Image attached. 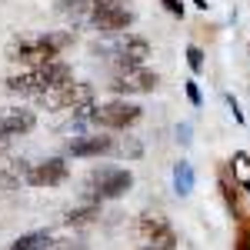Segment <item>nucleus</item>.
<instances>
[{
    "label": "nucleus",
    "mask_w": 250,
    "mask_h": 250,
    "mask_svg": "<svg viewBox=\"0 0 250 250\" xmlns=\"http://www.w3.org/2000/svg\"><path fill=\"white\" fill-rule=\"evenodd\" d=\"M7 83V90H14V94H40L47 97L50 90H57L63 83H74V74H70V67L67 63H47V67H34V70H27V74H14V77L3 80Z\"/></svg>",
    "instance_id": "1"
},
{
    "label": "nucleus",
    "mask_w": 250,
    "mask_h": 250,
    "mask_svg": "<svg viewBox=\"0 0 250 250\" xmlns=\"http://www.w3.org/2000/svg\"><path fill=\"white\" fill-rule=\"evenodd\" d=\"M74 43V34H47V37H37V40H14L7 47V60L14 63H34V67H47L54 63L63 47Z\"/></svg>",
    "instance_id": "2"
},
{
    "label": "nucleus",
    "mask_w": 250,
    "mask_h": 250,
    "mask_svg": "<svg viewBox=\"0 0 250 250\" xmlns=\"http://www.w3.org/2000/svg\"><path fill=\"white\" fill-rule=\"evenodd\" d=\"M134 187V173L124 170V167H104V170H94L87 177V200H114V197H124V193Z\"/></svg>",
    "instance_id": "3"
},
{
    "label": "nucleus",
    "mask_w": 250,
    "mask_h": 250,
    "mask_svg": "<svg viewBox=\"0 0 250 250\" xmlns=\"http://www.w3.org/2000/svg\"><path fill=\"white\" fill-rule=\"evenodd\" d=\"M134 237L144 244V250H177V230L160 213H140L134 224Z\"/></svg>",
    "instance_id": "4"
},
{
    "label": "nucleus",
    "mask_w": 250,
    "mask_h": 250,
    "mask_svg": "<svg viewBox=\"0 0 250 250\" xmlns=\"http://www.w3.org/2000/svg\"><path fill=\"white\" fill-rule=\"evenodd\" d=\"M140 117H144V107L127 104V100H110V104H100L90 110V120L97 127H107V130H127Z\"/></svg>",
    "instance_id": "5"
},
{
    "label": "nucleus",
    "mask_w": 250,
    "mask_h": 250,
    "mask_svg": "<svg viewBox=\"0 0 250 250\" xmlns=\"http://www.w3.org/2000/svg\"><path fill=\"white\" fill-rule=\"evenodd\" d=\"M90 23H94L100 34H110V37H124L134 23V14L120 3H94L90 10Z\"/></svg>",
    "instance_id": "6"
},
{
    "label": "nucleus",
    "mask_w": 250,
    "mask_h": 250,
    "mask_svg": "<svg viewBox=\"0 0 250 250\" xmlns=\"http://www.w3.org/2000/svg\"><path fill=\"white\" fill-rule=\"evenodd\" d=\"M110 57H114L117 70H134V67H144L147 57H150V43L137 34H124L117 37V43L110 47Z\"/></svg>",
    "instance_id": "7"
},
{
    "label": "nucleus",
    "mask_w": 250,
    "mask_h": 250,
    "mask_svg": "<svg viewBox=\"0 0 250 250\" xmlns=\"http://www.w3.org/2000/svg\"><path fill=\"white\" fill-rule=\"evenodd\" d=\"M94 104V87L90 83H63L43 97V107L50 110H83Z\"/></svg>",
    "instance_id": "8"
},
{
    "label": "nucleus",
    "mask_w": 250,
    "mask_h": 250,
    "mask_svg": "<svg viewBox=\"0 0 250 250\" xmlns=\"http://www.w3.org/2000/svg\"><path fill=\"white\" fill-rule=\"evenodd\" d=\"M160 83V74L150 67H134V70H117L110 90L114 94H150Z\"/></svg>",
    "instance_id": "9"
},
{
    "label": "nucleus",
    "mask_w": 250,
    "mask_h": 250,
    "mask_svg": "<svg viewBox=\"0 0 250 250\" xmlns=\"http://www.w3.org/2000/svg\"><path fill=\"white\" fill-rule=\"evenodd\" d=\"M63 180H67V160L63 157H47L40 164H30V177H27L30 187H57Z\"/></svg>",
    "instance_id": "10"
},
{
    "label": "nucleus",
    "mask_w": 250,
    "mask_h": 250,
    "mask_svg": "<svg viewBox=\"0 0 250 250\" xmlns=\"http://www.w3.org/2000/svg\"><path fill=\"white\" fill-rule=\"evenodd\" d=\"M217 187L224 193V204H227V210L233 213V220L247 217V210H244V190H240V184H237V177H233L230 164H220V167H217Z\"/></svg>",
    "instance_id": "11"
},
{
    "label": "nucleus",
    "mask_w": 250,
    "mask_h": 250,
    "mask_svg": "<svg viewBox=\"0 0 250 250\" xmlns=\"http://www.w3.org/2000/svg\"><path fill=\"white\" fill-rule=\"evenodd\" d=\"M37 117L34 110H23V107H0V134L14 137V134H27L34 130Z\"/></svg>",
    "instance_id": "12"
},
{
    "label": "nucleus",
    "mask_w": 250,
    "mask_h": 250,
    "mask_svg": "<svg viewBox=\"0 0 250 250\" xmlns=\"http://www.w3.org/2000/svg\"><path fill=\"white\" fill-rule=\"evenodd\" d=\"M117 144L110 140V137L104 134H94V137H74L70 144H67V150L74 157H100V154H110Z\"/></svg>",
    "instance_id": "13"
},
{
    "label": "nucleus",
    "mask_w": 250,
    "mask_h": 250,
    "mask_svg": "<svg viewBox=\"0 0 250 250\" xmlns=\"http://www.w3.org/2000/svg\"><path fill=\"white\" fill-rule=\"evenodd\" d=\"M97 217H100V204L87 200L83 207H74V210L63 213V224H67V227H90Z\"/></svg>",
    "instance_id": "14"
},
{
    "label": "nucleus",
    "mask_w": 250,
    "mask_h": 250,
    "mask_svg": "<svg viewBox=\"0 0 250 250\" xmlns=\"http://www.w3.org/2000/svg\"><path fill=\"white\" fill-rule=\"evenodd\" d=\"M10 250H54V237L47 230L23 233V237H17V240L10 244Z\"/></svg>",
    "instance_id": "15"
},
{
    "label": "nucleus",
    "mask_w": 250,
    "mask_h": 250,
    "mask_svg": "<svg viewBox=\"0 0 250 250\" xmlns=\"http://www.w3.org/2000/svg\"><path fill=\"white\" fill-rule=\"evenodd\" d=\"M230 164L233 177H237V184H240V190H250V154L247 150H240V154H233V160H227Z\"/></svg>",
    "instance_id": "16"
},
{
    "label": "nucleus",
    "mask_w": 250,
    "mask_h": 250,
    "mask_svg": "<svg viewBox=\"0 0 250 250\" xmlns=\"http://www.w3.org/2000/svg\"><path fill=\"white\" fill-rule=\"evenodd\" d=\"M173 190L180 193V197H187L193 190V167L187 160H180L177 167H173Z\"/></svg>",
    "instance_id": "17"
},
{
    "label": "nucleus",
    "mask_w": 250,
    "mask_h": 250,
    "mask_svg": "<svg viewBox=\"0 0 250 250\" xmlns=\"http://www.w3.org/2000/svg\"><path fill=\"white\" fill-rule=\"evenodd\" d=\"M57 10H60V14L83 17V14H90V10H94V3H90V0H57Z\"/></svg>",
    "instance_id": "18"
},
{
    "label": "nucleus",
    "mask_w": 250,
    "mask_h": 250,
    "mask_svg": "<svg viewBox=\"0 0 250 250\" xmlns=\"http://www.w3.org/2000/svg\"><path fill=\"white\" fill-rule=\"evenodd\" d=\"M233 250H250V213L237 220V237H233Z\"/></svg>",
    "instance_id": "19"
},
{
    "label": "nucleus",
    "mask_w": 250,
    "mask_h": 250,
    "mask_svg": "<svg viewBox=\"0 0 250 250\" xmlns=\"http://www.w3.org/2000/svg\"><path fill=\"white\" fill-rule=\"evenodd\" d=\"M187 63H190L193 74H200L204 70V50L200 47H187Z\"/></svg>",
    "instance_id": "20"
},
{
    "label": "nucleus",
    "mask_w": 250,
    "mask_h": 250,
    "mask_svg": "<svg viewBox=\"0 0 250 250\" xmlns=\"http://www.w3.org/2000/svg\"><path fill=\"white\" fill-rule=\"evenodd\" d=\"M114 150H120L124 157H140V150H144V147H140L137 140H124L120 147H114Z\"/></svg>",
    "instance_id": "21"
},
{
    "label": "nucleus",
    "mask_w": 250,
    "mask_h": 250,
    "mask_svg": "<svg viewBox=\"0 0 250 250\" xmlns=\"http://www.w3.org/2000/svg\"><path fill=\"white\" fill-rule=\"evenodd\" d=\"M187 97H190L193 107H200V87H197V80H187Z\"/></svg>",
    "instance_id": "22"
},
{
    "label": "nucleus",
    "mask_w": 250,
    "mask_h": 250,
    "mask_svg": "<svg viewBox=\"0 0 250 250\" xmlns=\"http://www.w3.org/2000/svg\"><path fill=\"white\" fill-rule=\"evenodd\" d=\"M160 3H164V7L170 10L173 17H184V3H180V0H160Z\"/></svg>",
    "instance_id": "23"
},
{
    "label": "nucleus",
    "mask_w": 250,
    "mask_h": 250,
    "mask_svg": "<svg viewBox=\"0 0 250 250\" xmlns=\"http://www.w3.org/2000/svg\"><path fill=\"white\" fill-rule=\"evenodd\" d=\"M177 134H180V140H184V144H187V140H190V127H187V124H184V127H180V130H177Z\"/></svg>",
    "instance_id": "24"
},
{
    "label": "nucleus",
    "mask_w": 250,
    "mask_h": 250,
    "mask_svg": "<svg viewBox=\"0 0 250 250\" xmlns=\"http://www.w3.org/2000/svg\"><path fill=\"white\" fill-rule=\"evenodd\" d=\"M193 3H197V7H200V10H207V0H193Z\"/></svg>",
    "instance_id": "25"
},
{
    "label": "nucleus",
    "mask_w": 250,
    "mask_h": 250,
    "mask_svg": "<svg viewBox=\"0 0 250 250\" xmlns=\"http://www.w3.org/2000/svg\"><path fill=\"white\" fill-rule=\"evenodd\" d=\"M3 147H7V134H0V150H3Z\"/></svg>",
    "instance_id": "26"
},
{
    "label": "nucleus",
    "mask_w": 250,
    "mask_h": 250,
    "mask_svg": "<svg viewBox=\"0 0 250 250\" xmlns=\"http://www.w3.org/2000/svg\"><path fill=\"white\" fill-rule=\"evenodd\" d=\"M90 3H120V0H90Z\"/></svg>",
    "instance_id": "27"
}]
</instances>
